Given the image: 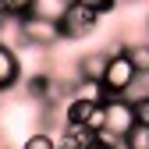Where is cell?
I'll list each match as a JSON object with an SVG mask.
<instances>
[{"instance_id": "obj_1", "label": "cell", "mask_w": 149, "mask_h": 149, "mask_svg": "<svg viewBox=\"0 0 149 149\" xmlns=\"http://www.w3.org/2000/svg\"><path fill=\"white\" fill-rule=\"evenodd\" d=\"M135 128V110H132V100L128 96H114V100H103V132L96 139L117 146L124 142V135Z\"/></svg>"}, {"instance_id": "obj_2", "label": "cell", "mask_w": 149, "mask_h": 149, "mask_svg": "<svg viewBox=\"0 0 149 149\" xmlns=\"http://www.w3.org/2000/svg\"><path fill=\"white\" fill-rule=\"evenodd\" d=\"M135 85H139V74H135V68L128 64L124 50H114V53H110V61H107V71H103V78H100L103 100L128 96V92H132Z\"/></svg>"}, {"instance_id": "obj_3", "label": "cell", "mask_w": 149, "mask_h": 149, "mask_svg": "<svg viewBox=\"0 0 149 149\" xmlns=\"http://www.w3.org/2000/svg\"><path fill=\"white\" fill-rule=\"evenodd\" d=\"M18 36H22L25 46H36V50H53L61 43V32H57V22H46L39 14H25L18 22Z\"/></svg>"}, {"instance_id": "obj_4", "label": "cell", "mask_w": 149, "mask_h": 149, "mask_svg": "<svg viewBox=\"0 0 149 149\" xmlns=\"http://www.w3.org/2000/svg\"><path fill=\"white\" fill-rule=\"evenodd\" d=\"M100 29V14H92L78 4H71L61 18H57V32H61V39H85L89 32H96Z\"/></svg>"}, {"instance_id": "obj_5", "label": "cell", "mask_w": 149, "mask_h": 149, "mask_svg": "<svg viewBox=\"0 0 149 149\" xmlns=\"http://www.w3.org/2000/svg\"><path fill=\"white\" fill-rule=\"evenodd\" d=\"M107 61H110V50H89L74 61V82L82 85H100L103 71H107Z\"/></svg>"}, {"instance_id": "obj_6", "label": "cell", "mask_w": 149, "mask_h": 149, "mask_svg": "<svg viewBox=\"0 0 149 149\" xmlns=\"http://www.w3.org/2000/svg\"><path fill=\"white\" fill-rule=\"evenodd\" d=\"M18 82H22V57L14 53V46L0 43V92L14 89Z\"/></svg>"}, {"instance_id": "obj_7", "label": "cell", "mask_w": 149, "mask_h": 149, "mask_svg": "<svg viewBox=\"0 0 149 149\" xmlns=\"http://www.w3.org/2000/svg\"><path fill=\"white\" fill-rule=\"evenodd\" d=\"M25 89H29L32 100H43V103H53V100H57V82H53L50 71H36L32 78L25 82Z\"/></svg>"}, {"instance_id": "obj_8", "label": "cell", "mask_w": 149, "mask_h": 149, "mask_svg": "<svg viewBox=\"0 0 149 149\" xmlns=\"http://www.w3.org/2000/svg\"><path fill=\"white\" fill-rule=\"evenodd\" d=\"M128 64L135 68L139 78H149V43H132V46H121Z\"/></svg>"}, {"instance_id": "obj_9", "label": "cell", "mask_w": 149, "mask_h": 149, "mask_svg": "<svg viewBox=\"0 0 149 149\" xmlns=\"http://www.w3.org/2000/svg\"><path fill=\"white\" fill-rule=\"evenodd\" d=\"M96 135H89L82 124H64V135H61V142H57V149H85Z\"/></svg>"}, {"instance_id": "obj_10", "label": "cell", "mask_w": 149, "mask_h": 149, "mask_svg": "<svg viewBox=\"0 0 149 149\" xmlns=\"http://www.w3.org/2000/svg\"><path fill=\"white\" fill-rule=\"evenodd\" d=\"M71 4H74V0H32V14L46 18V22H57Z\"/></svg>"}, {"instance_id": "obj_11", "label": "cell", "mask_w": 149, "mask_h": 149, "mask_svg": "<svg viewBox=\"0 0 149 149\" xmlns=\"http://www.w3.org/2000/svg\"><path fill=\"white\" fill-rule=\"evenodd\" d=\"M121 149H149V128H142V124H135L132 132L124 135V142H121Z\"/></svg>"}, {"instance_id": "obj_12", "label": "cell", "mask_w": 149, "mask_h": 149, "mask_svg": "<svg viewBox=\"0 0 149 149\" xmlns=\"http://www.w3.org/2000/svg\"><path fill=\"white\" fill-rule=\"evenodd\" d=\"M22 149H57V139H53L50 132H32L22 142Z\"/></svg>"}, {"instance_id": "obj_13", "label": "cell", "mask_w": 149, "mask_h": 149, "mask_svg": "<svg viewBox=\"0 0 149 149\" xmlns=\"http://www.w3.org/2000/svg\"><path fill=\"white\" fill-rule=\"evenodd\" d=\"M132 110H135V124L149 128V92H142V96L132 100Z\"/></svg>"}, {"instance_id": "obj_14", "label": "cell", "mask_w": 149, "mask_h": 149, "mask_svg": "<svg viewBox=\"0 0 149 149\" xmlns=\"http://www.w3.org/2000/svg\"><path fill=\"white\" fill-rule=\"evenodd\" d=\"M0 4H4L7 18H18V22H22L25 14H32V0H0Z\"/></svg>"}, {"instance_id": "obj_15", "label": "cell", "mask_w": 149, "mask_h": 149, "mask_svg": "<svg viewBox=\"0 0 149 149\" xmlns=\"http://www.w3.org/2000/svg\"><path fill=\"white\" fill-rule=\"evenodd\" d=\"M74 4H78V7H85V11H92V14H110V11H114L117 7V0H74Z\"/></svg>"}, {"instance_id": "obj_16", "label": "cell", "mask_w": 149, "mask_h": 149, "mask_svg": "<svg viewBox=\"0 0 149 149\" xmlns=\"http://www.w3.org/2000/svg\"><path fill=\"white\" fill-rule=\"evenodd\" d=\"M85 149H117V146H110V142H103V139H92Z\"/></svg>"}, {"instance_id": "obj_17", "label": "cell", "mask_w": 149, "mask_h": 149, "mask_svg": "<svg viewBox=\"0 0 149 149\" xmlns=\"http://www.w3.org/2000/svg\"><path fill=\"white\" fill-rule=\"evenodd\" d=\"M124 4H142V0H124Z\"/></svg>"}]
</instances>
